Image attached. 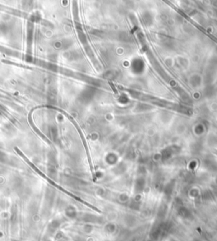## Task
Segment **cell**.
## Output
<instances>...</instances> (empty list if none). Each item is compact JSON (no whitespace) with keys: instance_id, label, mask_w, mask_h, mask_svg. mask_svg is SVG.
Segmentation results:
<instances>
[{"instance_id":"obj_1","label":"cell","mask_w":217,"mask_h":241,"mask_svg":"<svg viewBox=\"0 0 217 241\" xmlns=\"http://www.w3.org/2000/svg\"><path fill=\"white\" fill-rule=\"evenodd\" d=\"M109 85H110V86H111V87L113 88V90H114V92H115V94H117V92H116V90H115V87H114V85H113V84H112V83H111L110 81H109Z\"/></svg>"}]
</instances>
